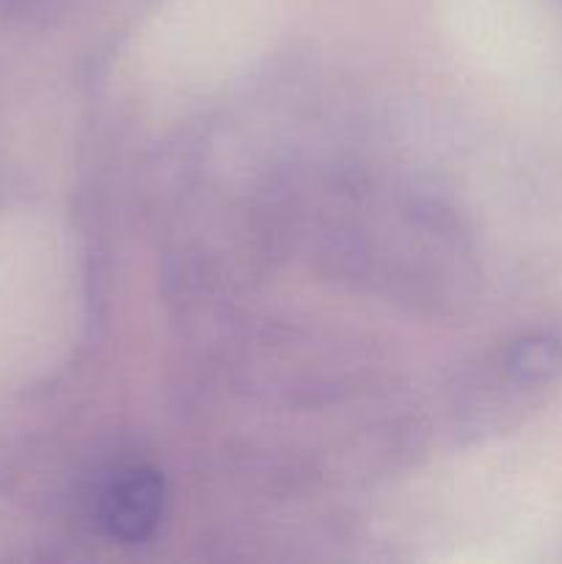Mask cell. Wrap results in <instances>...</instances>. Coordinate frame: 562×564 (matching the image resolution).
Instances as JSON below:
<instances>
[{
	"label": "cell",
	"instance_id": "cell-1",
	"mask_svg": "<svg viewBox=\"0 0 562 564\" xmlns=\"http://www.w3.org/2000/svg\"><path fill=\"white\" fill-rule=\"evenodd\" d=\"M163 510L160 479L147 468H127L108 479L99 496V521L121 543H141Z\"/></svg>",
	"mask_w": 562,
	"mask_h": 564
}]
</instances>
